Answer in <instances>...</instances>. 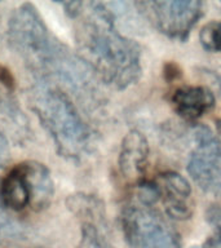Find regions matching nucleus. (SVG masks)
<instances>
[{
    "mask_svg": "<svg viewBox=\"0 0 221 248\" xmlns=\"http://www.w3.org/2000/svg\"><path fill=\"white\" fill-rule=\"evenodd\" d=\"M11 158V150H9V143H8L7 137L0 131V168L5 167Z\"/></svg>",
    "mask_w": 221,
    "mask_h": 248,
    "instance_id": "obj_15",
    "label": "nucleus"
},
{
    "mask_svg": "<svg viewBox=\"0 0 221 248\" xmlns=\"http://www.w3.org/2000/svg\"><path fill=\"white\" fill-rule=\"evenodd\" d=\"M73 18H79L75 34L81 58L98 79L119 91L140 80L141 48L116 30L115 16L108 3H79Z\"/></svg>",
    "mask_w": 221,
    "mask_h": 248,
    "instance_id": "obj_2",
    "label": "nucleus"
},
{
    "mask_svg": "<svg viewBox=\"0 0 221 248\" xmlns=\"http://www.w3.org/2000/svg\"><path fill=\"white\" fill-rule=\"evenodd\" d=\"M78 248H115L102 234L97 225L84 224L81 229V239Z\"/></svg>",
    "mask_w": 221,
    "mask_h": 248,
    "instance_id": "obj_14",
    "label": "nucleus"
},
{
    "mask_svg": "<svg viewBox=\"0 0 221 248\" xmlns=\"http://www.w3.org/2000/svg\"><path fill=\"white\" fill-rule=\"evenodd\" d=\"M137 12L162 34L184 42L202 18L205 4L197 0L139 1Z\"/></svg>",
    "mask_w": 221,
    "mask_h": 248,
    "instance_id": "obj_5",
    "label": "nucleus"
},
{
    "mask_svg": "<svg viewBox=\"0 0 221 248\" xmlns=\"http://www.w3.org/2000/svg\"><path fill=\"white\" fill-rule=\"evenodd\" d=\"M202 46L212 53H221V19L205 23L199 32Z\"/></svg>",
    "mask_w": 221,
    "mask_h": 248,
    "instance_id": "obj_13",
    "label": "nucleus"
},
{
    "mask_svg": "<svg viewBox=\"0 0 221 248\" xmlns=\"http://www.w3.org/2000/svg\"><path fill=\"white\" fill-rule=\"evenodd\" d=\"M0 199L8 211L19 212L31 205V190L22 164L5 176L0 185Z\"/></svg>",
    "mask_w": 221,
    "mask_h": 248,
    "instance_id": "obj_10",
    "label": "nucleus"
},
{
    "mask_svg": "<svg viewBox=\"0 0 221 248\" xmlns=\"http://www.w3.org/2000/svg\"><path fill=\"white\" fill-rule=\"evenodd\" d=\"M171 104L178 115L195 122L212 111L216 100L213 93L203 85H184L172 93Z\"/></svg>",
    "mask_w": 221,
    "mask_h": 248,
    "instance_id": "obj_9",
    "label": "nucleus"
},
{
    "mask_svg": "<svg viewBox=\"0 0 221 248\" xmlns=\"http://www.w3.org/2000/svg\"><path fill=\"white\" fill-rule=\"evenodd\" d=\"M29 100L32 111L53 140L58 154L70 160H80L88 154L92 132L61 88L36 79L29 91Z\"/></svg>",
    "mask_w": 221,
    "mask_h": 248,
    "instance_id": "obj_3",
    "label": "nucleus"
},
{
    "mask_svg": "<svg viewBox=\"0 0 221 248\" xmlns=\"http://www.w3.org/2000/svg\"><path fill=\"white\" fill-rule=\"evenodd\" d=\"M217 128H219V132L221 133V118L219 120H217Z\"/></svg>",
    "mask_w": 221,
    "mask_h": 248,
    "instance_id": "obj_18",
    "label": "nucleus"
},
{
    "mask_svg": "<svg viewBox=\"0 0 221 248\" xmlns=\"http://www.w3.org/2000/svg\"><path fill=\"white\" fill-rule=\"evenodd\" d=\"M158 185L167 215L174 220L190 218L194 205L188 180L181 174L168 170L159 176Z\"/></svg>",
    "mask_w": 221,
    "mask_h": 248,
    "instance_id": "obj_7",
    "label": "nucleus"
},
{
    "mask_svg": "<svg viewBox=\"0 0 221 248\" xmlns=\"http://www.w3.org/2000/svg\"><path fill=\"white\" fill-rule=\"evenodd\" d=\"M120 221L131 248H181L180 234L149 205H126Z\"/></svg>",
    "mask_w": 221,
    "mask_h": 248,
    "instance_id": "obj_4",
    "label": "nucleus"
},
{
    "mask_svg": "<svg viewBox=\"0 0 221 248\" xmlns=\"http://www.w3.org/2000/svg\"><path fill=\"white\" fill-rule=\"evenodd\" d=\"M164 74H166L168 79H172L174 77H180V75H181V73H180V70H178L177 66L174 65V63H171V62L166 65Z\"/></svg>",
    "mask_w": 221,
    "mask_h": 248,
    "instance_id": "obj_16",
    "label": "nucleus"
},
{
    "mask_svg": "<svg viewBox=\"0 0 221 248\" xmlns=\"http://www.w3.org/2000/svg\"><path fill=\"white\" fill-rule=\"evenodd\" d=\"M22 238V226L12 218L11 215L8 213V209L4 207L0 199V242L9 244L13 242H18Z\"/></svg>",
    "mask_w": 221,
    "mask_h": 248,
    "instance_id": "obj_12",
    "label": "nucleus"
},
{
    "mask_svg": "<svg viewBox=\"0 0 221 248\" xmlns=\"http://www.w3.org/2000/svg\"><path fill=\"white\" fill-rule=\"evenodd\" d=\"M31 190V205L35 209L46 208L53 197V181L44 164L29 162L22 164Z\"/></svg>",
    "mask_w": 221,
    "mask_h": 248,
    "instance_id": "obj_11",
    "label": "nucleus"
},
{
    "mask_svg": "<svg viewBox=\"0 0 221 248\" xmlns=\"http://www.w3.org/2000/svg\"><path fill=\"white\" fill-rule=\"evenodd\" d=\"M194 248H202V247H194Z\"/></svg>",
    "mask_w": 221,
    "mask_h": 248,
    "instance_id": "obj_19",
    "label": "nucleus"
},
{
    "mask_svg": "<svg viewBox=\"0 0 221 248\" xmlns=\"http://www.w3.org/2000/svg\"><path fill=\"white\" fill-rule=\"evenodd\" d=\"M11 46L38 74V80L60 84L73 92L88 108H97L102 102L98 77L81 58L60 42L32 4L19 5L8 23Z\"/></svg>",
    "mask_w": 221,
    "mask_h": 248,
    "instance_id": "obj_1",
    "label": "nucleus"
},
{
    "mask_svg": "<svg viewBox=\"0 0 221 248\" xmlns=\"http://www.w3.org/2000/svg\"><path fill=\"white\" fill-rule=\"evenodd\" d=\"M149 142L140 131L128 132L122 141L119 151V170L126 180L131 182L142 181L149 166Z\"/></svg>",
    "mask_w": 221,
    "mask_h": 248,
    "instance_id": "obj_8",
    "label": "nucleus"
},
{
    "mask_svg": "<svg viewBox=\"0 0 221 248\" xmlns=\"http://www.w3.org/2000/svg\"><path fill=\"white\" fill-rule=\"evenodd\" d=\"M209 75H212V79L213 81H215V85L217 87V89H219V92L221 93V75L220 74H215L213 71H208Z\"/></svg>",
    "mask_w": 221,
    "mask_h": 248,
    "instance_id": "obj_17",
    "label": "nucleus"
},
{
    "mask_svg": "<svg viewBox=\"0 0 221 248\" xmlns=\"http://www.w3.org/2000/svg\"><path fill=\"white\" fill-rule=\"evenodd\" d=\"M194 149L188 160V172L205 194L221 198V143L209 128L198 125Z\"/></svg>",
    "mask_w": 221,
    "mask_h": 248,
    "instance_id": "obj_6",
    "label": "nucleus"
}]
</instances>
